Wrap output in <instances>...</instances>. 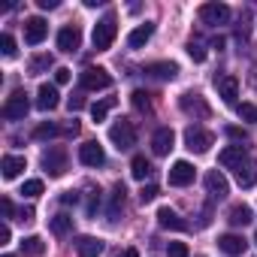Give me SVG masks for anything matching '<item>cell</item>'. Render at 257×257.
Segmentation results:
<instances>
[{
    "mask_svg": "<svg viewBox=\"0 0 257 257\" xmlns=\"http://www.w3.org/2000/svg\"><path fill=\"white\" fill-rule=\"evenodd\" d=\"M109 140H112V146L118 149V152H127V149H134L137 146V127H134V121H115L112 127H109Z\"/></svg>",
    "mask_w": 257,
    "mask_h": 257,
    "instance_id": "1",
    "label": "cell"
},
{
    "mask_svg": "<svg viewBox=\"0 0 257 257\" xmlns=\"http://www.w3.org/2000/svg\"><path fill=\"white\" fill-rule=\"evenodd\" d=\"M67 164H70V152H67L64 146H49V149L43 152V167H46V173H49L52 179L64 176V173H67Z\"/></svg>",
    "mask_w": 257,
    "mask_h": 257,
    "instance_id": "2",
    "label": "cell"
},
{
    "mask_svg": "<svg viewBox=\"0 0 257 257\" xmlns=\"http://www.w3.org/2000/svg\"><path fill=\"white\" fill-rule=\"evenodd\" d=\"M115 37H118V25H115V16H106V19H100L97 25H94V49L97 52H106L112 43H115Z\"/></svg>",
    "mask_w": 257,
    "mask_h": 257,
    "instance_id": "3",
    "label": "cell"
},
{
    "mask_svg": "<svg viewBox=\"0 0 257 257\" xmlns=\"http://www.w3.org/2000/svg\"><path fill=\"white\" fill-rule=\"evenodd\" d=\"M215 143V134L212 131H206V127H200V124H191L188 131H185V146L191 149V152H197V155H203V152H209V146Z\"/></svg>",
    "mask_w": 257,
    "mask_h": 257,
    "instance_id": "4",
    "label": "cell"
},
{
    "mask_svg": "<svg viewBox=\"0 0 257 257\" xmlns=\"http://www.w3.org/2000/svg\"><path fill=\"white\" fill-rule=\"evenodd\" d=\"M79 85H82V91H103L112 85V76L103 67H88L79 73Z\"/></svg>",
    "mask_w": 257,
    "mask_h": 257,
    "instance_id": "5",
    "label": "cell"
},
{
    "mask_svg": "<svg viewBox=\"0 0 257 257\" xmlns=\"http://www.w3.org/2000/svg\"><path fill=\"white\" fill-rule=\"evenodd\" d=\"M28 109H31L28 94H25L22 88H16V91L7 97V103H4V118H10V121H22V118L28 115Z\"/></svg>",
    "mask_w": 257,
    "mask_h": 257,
    "instance_id": "6",
    "label": "cell"
},
{
    "mask_svg": "<svg viewBox=\"0 0 257 257\" xmlns=\"http://www.w3.org/2000/svg\"><path fill=\"white\" fill-rule=\"evenodd\" d=\"M200 19H203L206 25H227V22H230V7H227V4H218V0L203 4V7H200Z\"/></svg>",
    "mask_w": 257,
    "mask_h": 257,
    "instance_id": "7",
    "label": "cell"
},
{
    "mask_svg": "<svg viewBox=\"0 0 257 257\" xmlns=\"http://www.w3.org/2000/svg\"><path fill=\"white\" fill-rule=\"evenodd\" d=\"M179 106H182V112L185 115H194V118H209L212 115V109H209V103L200 97V94H182V100H179Z\"/></svg>",
    "mask_w": 257,
    "mask_h": 257,
    "instance_id": "8",
    "label": "cell"
},
{
    "mask_svg": "<svg viewBox=\"0 0 257 257\" xmlns=\"http://www.w3.org/2000/svg\"><path fill=\"white\" fill-rule=\"evenodd\" d=\"M203 182H206V191H209L215 200H224V197L230 194V182H227V176H224L221 170H209Z\"/></svg>",
    "mask_w": 257,
    "mask_h": 257,
    "instance_id": "9",
    "label": "cell"
},
{
    "mask_svg": "<svg viewBox=\"0 0 257 257\" xmlns=\"http://www.w3.org/2000/svg\"><path fill=\"white\" fill-rule=\"evenodd\" d=\"M46 34H49V25H46L40 16H34V19L25 22V43H28V46H40V43L46 40Z\"/></svg>",
    "mask_w": 257,
    "mask_h": 257,
    "instance_id": "10",
    "label": "cell"
},
{
    "mask_svg": "<svg viewBox=\"0 0 257 257\" xmlns=\"http://www.w3.org/2000/svg\"><path fill=\"white\" fill-rule=\"evenodd\" d=\"M215 88H218V97H221L227 106H236V97H239V79H236V76H221V79H215Z\"/></svg>",
    "mask_w": 257,
    "mask_h": 257,
    "instance_id": "11",
    "label": "cell"
},
{
    "mask_svg": "<svg viewBox=\"0 0 257 257\" xmlns=\"http://www.w3.org/2000/svg\"><path fill=\"white\" fill-rule=\"evenodd\" d=\"M191 182H194V167L188 161H176L170 167V185L173 188H188Z\"/></svg>",
    "mask_w": 257,
    "mask_h": 257,
    "instance_id": "12",
    "label": "cell"
},
{
    "mask_svg": "<svg viewBox=\"0 0 257 257\" xmlns=\"http://www.w3.org/2000/svg\"><path fill=\"white\" fill-rule=\"evenodd\" d=\"M79 161H82L85 167H103V164H106L103 146H100V143H85V146H79Z\"/></svg>",
    "mask_w": 257,
    "mask_h": 257,
    "instance_id": "13",
    "label": "cell"
},
{
    "mask_svg": "<svg viewBox=\"0 0 257 257\" xmlns=\"http://www.w3.org/2000/svg\"><path fill=\"white\" fill-rule=\"evenodd\" d=\"M173 143H176L173 127H158V131L152 134V152H155V155H170Z\"/></svg>",
    "mask_w": 257,
    "mask_h": 257,
    "instance_id": "14",
    "label": "cell"
},
{
    "mask_svg": "<svg viewBox=\"0 0 257 257\" xmlns=\"http://www.w3.org/2000/svg\"><path fill=\"white\" fill-rule=\"evenodd\" d=\"M79 46H82V31H79V28H61V31H58V49H61V52L73 55Z\"/></svg>",
    "mask_w": 257,
    "mask_h": 257,
    "instance_id": "15",
    "label": "cell"
},
{
    "mask_svg": "<svg viewBox=\"0 0 257 257\" xmlns=\"http://www.w3.org/2000/svg\"><path fill=\"white\" fill-rule=\"evenodd\" d=\"M146 76L161 79V82H170V79L179 76V64H173V61H155V64L146 67Z\"/></svg>",
    "mask_w": 257,
    "mask_h": 257,
    "instance_id": "16",
    "label": "cell"
},
{
    "mask_svg": "<svg viewBox=\"0 0 257 257\" xmlns=\"http://www.w3.org/2000/svg\"><path fill=\"white\" fill-rule=\"evenodd\" d=\"M58 103H61L58 88L55 85H40V91H37V109L52 112V109H58Z\"/></svg>",
    "mask_w": 257,
    "mask_h": 257,
    "instance_id": "17",
    "label": "cell"
},
{
    "mask_svg": "<svg viewBox=\"0 0 257 257\" xmlns=\"http://www.w3.org/2000/svg\"><path fill=\"white\" fill-rule=\"evenodd\" d=\"M242 161H248L245 146H227V149H221V155H218V164L227 167V170H236Z\"/></svg>",
    "mask_w": 257,
    "mask_h": 257,
    "instance_id": "18",
    "label": "cell"
},
{
    "mask_svg": "<svg viewBox=\"0 0 257 257\" xmlns=\"http://www.w3.org/2000/svg\"><path fill=\"white\" fill-rule=\"evenodd\" d=\"M218 248H221L227 257H239V254H245L248 242H245L242 236H236V233H224V236L218 239Z\"/></svg>",
    "mask_w": 257,
    "mask_h": 257,
    "instance_id": "19",
    "label": "cell"
},
{
    "mask_svg": "<svg viewBox=\"0 0 257 257\" xmlns=\"http://www.w3.org/2000/svg\"><path fill=\"white\" fill-rule=\"evenodd\" d=\"M236 182H239V188H254L257 185V161L254 158H248L236 167Z\"/></svg>",
    "mask_w": 257,
    "mask_h": 257,
    "instance_id": "20",
    "label": "cell"
},
{
    "mask_svg": "<svg viewBox=\"0 0 257 257\" xmlns=\"http://www.w3.org/2000/svg\"><path fill=\"white\" fill-rule=\"evenodd\" d=\"M76 251H79V257H100L103 254V239H97V236H79L76 239Z\"/></svg>",
    "mask_w": 257,
    "mask_h": 257,
    "instance_id": "21",
    "label": "cell"
},
{
    "mask_svg": "<svg viewBox=\"0 0 257 257\" xmlns=\"http://www.w3.org/2000/svg\"><path fill=\"white\" fill-rule=\"evenodd\" d=\"M152 37H155V25L146 22V25H140V28L131 31V37H127V46H131V49H143Z\"/></svg>",
    "mask_w": 257,
    "mask_h": 257,
    "instance_id": "22",
    "label": "cell"
},
{
    "mask_svg": "<svg viewBox=\"0 0 257 257\" xmlns=\"http://www.w3.org/2000/svg\"><path fill=\"white\" fill-rule=\"evenodd\" d=\"M227 221H230L233 227H248V224L254 221V212H251V206L239 203V206H230V212H227Z\"/></svg>",
    "mask_w": 257,
    "mask_h": 257,
    "instance_id": "23",
    "label": "cell"
},
{
    "mask_svg": "<svg viewBox=\"0 0 257 257\" xmlns=\"http://www.w3.org/2000/svg\"><path fill=\"white\" fill-rule=\"evenodd\" d=\"M158 224H161L164 230H185V227H188L170 206H161V209H158Z\"/></svg>",
    "mask_w": 257,
    "mask_h": 257,
    "instance_id": "24",
    "label": "cell"
},
{
    "mask_svg": "<svg viewBox=\"0 0 257 257\" xmlns=\"http://www.w3.org/2000/svg\"><path fill=\"white\" fill-rule=\"evenodd\" d=\"M25 167H28V164H25V158H19V155H7V158H4V164H0V170H4V179H7V182H10V179H16Z\"/></svg>",
    "mask_w": 257,
    "mask_h": 257,
    "instance_id": "25",
    "label": "cell"
},
{
    "mask_svg": "<svg viewBox=\"0 0 257 257\" xmlns=\"http://www.w3.org/2000/svg\"><path fill=\"white\" fill-rule=\"evenodd\" d=\"M49 227H52V233H55V236H67V233L73 230V215H67V212H58V215L49 221Z\"/></svg>",
    "mask_w": 257,
    "mask_h": 257,
    "instance_id": "26",
    "label": "cell"
},
{
    "mask_svg": "<svg viewBox=\"0 0 257 257\" xmlns=\"http://www.w3.org/2000/svg\"><path fill=\"white\" fill-rule=\"evenodd\" d=\"M46 251V242L40 239V236H28V239H22V254H28V257H40Z\"/></svg>",
    "mask_w": 257,
    "mask_h": 257,
    "instance_id": "27",
    "label": "cell"
},
{
    "mask_svg": "<svg viewBox=\"0 0 257 257\" xmlns=\"http://www.w3.org/2000/svg\"><path fill=\"white\" fill-rule=\"evenodd\" d=\"M131 176H134V179H140V182H143V179H146V176H152V164H149V161H146V158H143V155H137V158H134V161H131Z\"/></svg>",
    "mask_w": 257,
    "mask_h": 257,
    "instance_id": "28",
    "label": "cell"
},
{
    "mask_svg": "<svg viewBox=\"0 0 257 257\" xmlns=\"http://www.w3.org/2000/svg\"><path fill=\"white\" fill-rule=\"evenodd\" d=\"M124 194H127L124 185H115V188H112V200H109V218H112V221H115V215L124 209Z\"/></svg>",
    "mask_w": 257,
    "mask_h": 257,
    "instance_id": "29",
    "label": "cell"
},
{
    "mask_svg": "<svg viewBox=\"0 0 257 257\" xmlns=\"http://www.w3.org/2000/svg\"><path fill=\"white\" fill-rule=\"evenodd\" d=\"M115 106V100L109 97V100H97L94 106H91V118L94 121H106V115H109V109Z\"/></svg>",
    "mask_w": 257,
    "mask_h": 257,
    "instance_id": "30",
    "label": "cell"
},
{
    "mask_svg": "<svg viewBox=\"0 0 257 257\" xmlns=\"http://www.w3.org/2000/svg\"><path fill=\"white\" fill-rule=\"evenodd\" d=\"M236 112H239V118H242V121L257 124V106H254V103H239V106H236Z\"/></svg>",
    "mask_w": 257,
    "mask_h": 257,
    "instance_id": "31",
    "label": "cell"
},
{
    "mask_svg": "<svg viewBox=\"0 0 257 257\" xmlns=\"http://www.w3.org/2000/svg\"><path fill=\"white\" fill-rule=\"evenodd\" d=\"M58 134H61V127H58V124H40L37 131H34L37 140H52V137H58Z\"/></svg>",
    "mask_w": 257,
    "mask_h": 257,
    "instance_id": "32",
    "label": "cell"
},
{
    "mask_svg": "<svg viewBox=\"0 0 257 257\" xmlns=\"http://www.w3.org/2000/svg\"><path fill=\"white\" fill-rule=\"evenodd\" d=\"M131 103H134L140 112H149V109H152V100H149L146 91H134V94H131Z\"/></svg>",
    "mask_w": 257,
    "mask_h": 257,
    "instance_id": "33",
    "label": "cell"
},
{
    "mask_svg": "<svg viewBox=\"0 0 257 257\" xmlns=\"http://www.w3.org/2000/svg\"><path fill=\"white\" fill-rule=\"evenodd\" d=\"M43 191H46V188H43L40 179H28V182L22 185V194H25V197H40Z\"/></svg>",
    "mask_w": 257,
    "mask_h": 257,
    "instance_id": "34",
    "label": "cell"
},
{
    "mask_svg": "<svg viewBox=\"0 0 257 257\" xmlns=\"http://www.w3.org/2000/svg\"><path fill=\"white\" fill-rule=\"evenodd\" d=\"M0 52H4V58H16V40L10 37V34H4V37H0Z\"/></svg>",
    "mask_w": 257,
    "mask_h": 257,
    "instance_id": "35",
    "label": "cell"
},
{
    "mask_svg": "<svg viewBox=\"0 0 257 257\" xmlns=\"http://www.w3.org/2000/svg\"><path fill=\"white\" fill-rule=\"evenodd\" d=\"M49 67H52V55H40V58L31 61V73H43V70H49Z\"/></svg>",
    "mask_w": 257,
    "mask_h": 257,
    "instance_id": "36",
    "label": "cell"
},
{
    "mask_svg": "<svg viewBox=\"0 0 257 257\" xmlns=\"http://www.w3.org/2000/svg\"><path fill=\"white\" fill-rule=\"evenodd\" d=\"M188 55H191V61H197V64L206 61V49H203L200 43H188Z\"/></svg>",
    "mask_w": 257,
    "mask_h": 257,
    "instance_id": "37",
    "label": "cell"
},
{
    "mask_svg": "<svg viewBox=\"0 0 257 257\" xmlns=\"http://www.w3.org/2000/svg\"><path fill=\"white\" fill-rule=\"evenodd\" d=\"M167 254L170 257H188V245L185 242H170L167 245Z\"/></svg>",
    "mask_w": 257,
    "mask_h": 257,
    "instance_id": "38",
    "label": "cell"
},
{
    "mask_svg": "<svg viewBox=\"0 0 257 257\" xmlns=\"http://www.w3.org/2000/svg\"><path fill=\"white\" fill-rule=\"evenodd\" d=\"M158 194H161V191H158V185H146V188L140 191V200H143V203H152Z\"/></svg>",
    "mask_w": 257,
    "mask_h": 257,
    "instance_id": "39",
    "label": "cell"
},
{
    "mask_svg": "<svg viewBox=\"0 0 257 257\" xmlns=\"http://www.w3.org/2000/svg\"><path fill=\"white\" fill-rule=\"evenodd\" d=\"M227 137H230V140H239V143H245V140H248V134L242 131V127H236V124H230V127H227Z\"/></svg>",
    "mask_w": 257,
    "mask_h": 257,
    "instance_id": "40",
    "label": "cell"
},
{
    "mask_svg": "<svg viewBox=\"0 0 257 257\" xmlns=\"http://www.w3.org/2000/svg\"><path fill=\"white\" fill-rule=\"evenodd\" d=\"M70 79H73V76H70L67 67H58V70H55V85H67Z\"/></svg>",
    "mask_w": 257,
    "mask_h": 257,
    "instance_id": "41",
    "label": "cell"
},
{
    "mask_svg": "<svg viewBox=\"0 0 257 257\" xmlns=\"http://www.w3.org/2000/svg\"><path fill=\"white\" fill-rule=\"evenodd\" d=\"M67 106H70V112H79V109H82V106H85V97H82V94H73V97H70V103H67Z\"/></svg>",
    "mask_w": 257,
    "mask_h": 257,
    "instance_id": "42",
    "label": "cell"
},
{
    "mask_svg": "<svg viewBox=\"0 0 257 257\" xmlns=\"http://www.w3.org/2000/svg\"><path fill=\"white\" fill-rule=\"evenodd\" d=\"M0 212H4V218H13V212H16V209H13V200H10V197L0 200Z\"/></svg>",
    "mask_w": 257,
    "mask_h": 257,
    "instance_id": "43",
    "label": "cell"
},
{
    "mask_svg": "<svg viewBox=\"0 0 257 257\" xmlns=\"http://www.w3.org/2000/svg\"><path fill=\"white\" fill-rule=\"evenodd\" d=\"M97 206H100V191H91V200H88V206H85V209H88V215H94V209H97Z\"/></svg>",
    "mask_w": 257,
    "mask_h": 257,
    "instance_id": "44",
    "label": "cell"
},
{
    "mask_svg": "<svg viewBox=\"0 0 257 257\" xmlns=\"http://www.w3.org/2000/svg\"><path fill=\"white\" fill-rule=\"evenodd\" d=\"M13 239V230H10V224H4V227H0V245H7Z\"/></svg>",
    "mask_w": 257,
    "mask_h": 257,
    "instance_id": "45",
    "label": "cell"
},
{
    "mask_svg": "<svg viewBox=\"0 0 257 257\" xmlns=\"http://www.w3.org/2000/svg\"><path fill=\"white\" fill-rule=\"evenodd\" d=\"M76 200H79V194H73V191H67V194L61 197V203H64V206H70V203H76Z\"/></svg>",
    "mask_w": 257,
    "mask_h": 257,
    "instance_id": "46",
    "label": "cell"
},
{
    "mask_svg": "<svg viewBox=\"0 0 257 257\" xmlns=\"http://www.w3.org/2000/svg\"><path fill=\"white\" fill-rule=\"evenodd\" d=\"M19 218H22V221H34V209H31V206H25V209L19 212Z\"/></svg>",
    "mask_w": 257,
    "mask_h": 257,
    "instance_id": "47",
    "label": "cell"
},
{
    "mask_svg": "<svg viewBox=\"0 0 257 257\" xmlns=\"http://www.w3.org/2000/svg\"><path fill=\"white\" fill-rule=\"evenodd\" d=\"M37 4H40V10H55L58 0H37Z\"/></svg>",
    "mask_w": 257,
    "mask_h": 257,
    "instance_id": "48",
    "label": "cell"
},
{
    "mask_svg": "<svg viewBox=\"0 0 257 257\" xmlns=\"http://www.w3.org/2000/svg\"><path fill=\"white\" fill-rule=\"evenodd\" d=\"M118 257H140V251H137V248H124Z\"/></svg>",
    "mask_w": 257,
    "mask_h": 257,
    "instance_id": "49",
    "label": "cell"
},
{
    "mask_svg": "<svg viewBox=\"0 0 257 257\" xmlns=\"http://www.w3.org/2000/svg\"><path fill=\"white\" fill-rule=\"evenodd\" d=\"M4 257H10V254H4Z\"/></svg>",
    "mask_w": 257,
    "mask_h": 257,
    "instance_id": "50",
    "label": "cell"
},
{
    "mask_svg": "<svg viewBox=\"0 0 257 257\" xmlns=\"http://www.w3.org/2000/svg\"><path fill=\"white\" fill-rule=\"evenodd\" d=\"M200 257H203V254H200Z\"/></svg>",
    "mask_w": 257,
    "mask_h": 257,
    "instance_id": "51",
    "label": "cell"
}]
</instances>
